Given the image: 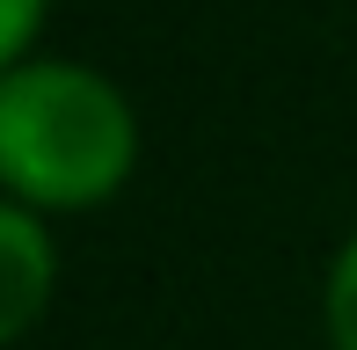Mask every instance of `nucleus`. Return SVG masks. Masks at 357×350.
<instances>
[{"instance_id":"3","label":"nucleus","mask_w":357,"mask_h":350,"mask_svg":"<svg viewBox=\"0 0 357 350\" xmlns=\"http://www.w3.org/2000/svg\"><path fill=\"white\" fill-rule=\"evenodd\" d=\"M321 328H328V350H357V234L335 248L328 284H321Z\"/></svg>"},{"instance_id":"1","label":"nucleus","mask_w":357,"mask_h":350,"mask_svg":"<svg viewBox=\"0 0 357 350\" xmlns=\"http://www.w3.org/2000/svg\"><path fill=\"white\" fill-rule=\"evenodd\" d=\"M139 168V109L109 73L37 52L0 73V197L29 212H95Z\"/></svg>"},{"instance_id":"4","label":"nucleus","mask_w":357,"mask_h":350,"mask_svg":"<svg viewBox=\"0 0 357 350\" xmlns=\"http://www.w3.org/2000/svg\"><path fill=\"white\" fill-rule=\"evenodd\" d=\"M52 22V0H0V73L37 59V37Z\"/></svg>"},{"instance_id":"2","label":"nucleus","mask_w":357,"mask_h":350,"mask_svg":"<svg viewBox=\"0 0 357 350\" xmlns=\"http://www.w3.org/2000/svg\"><path fill=\"white\" fill-rule=\"evenodd\" d=\"M52 292H59V241L44 212L0 197V350H15L52 314Z\"/></svg>"}]
</instances>
